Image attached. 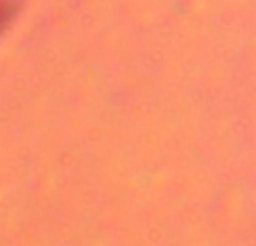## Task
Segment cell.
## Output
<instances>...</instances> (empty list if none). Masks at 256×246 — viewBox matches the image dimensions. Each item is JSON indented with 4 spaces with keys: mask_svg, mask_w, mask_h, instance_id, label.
Returning <instances> with one entry per match:
<instances>
[{
    "mask_svg": "<svg viewBox=\"0 0 256 246\" xmlns=\"http://www.w3.org/2000/svg\"><path fill=\"white\" fill-rule=\"evenodd\" d=\"M6 20H8V10H6V6H0V28L6 26Z\"/></svg>",
    "mask_w": 256,
    "mask_h": 246,
    "instance_id": "cell-1",
    "label": "cell"
}]
</instances>
